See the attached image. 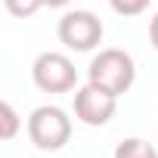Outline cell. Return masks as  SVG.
<instances>
[{"instance_id": "obj_4", "label": "cell", "mask_w": 158, "mask_h": 158, "mask_svg": "<svg viewBox=\"0 0 158 158\" xmlns=\"http://www.w3.org/2000/svg\"><path fill=\"white\" fill-rule=\"evenodd\" d=\"M59 40L68 47V50H74V53H90V50H96L99 44H102V22H99V16L96 13H90V10H71V13H65L62 19H59Z\"/></svg>"}, {"instance_id": "obj_6", "label": "cell", "mask_w": 158, "mask_h": 158, "mask_svg": "<svg viewBox=\"0 0 158 158\" xmlns=\"http://www.w3.org/2000/svg\"><path fill=\"white\" fill-rule=\"evenodd\" d=\"M115 158H158L155 146L139 139V136H127L124 143L115 146Z\"/></svg>"}, {"instance_id": "obj_8", "label": "cell", "mask_w": 158, "mask_h": 158, "mask_svg": "<svg viewBox=\"0 0 158 158\" xmlns=\"http://www.w3.org/2000/svg\"><path fill=\"white\" fill-rule=\"evenodd\" d=\"M3 3H6L10 16H16V19H28V16H34V13L44 6V0H3Z\"/></svg>"}, {"instance_id": "obj_10", "label": "cell", "mask_w": 158, "mask_h": 158, "mask_svg": "<svg viewBox=\"0 0 158 158\" xmlns=\"http://www.w3.org/2000/svg\"><path fill=\"white\" fill-rule=\"evenodd\" d=\"M149 40H152V47L158 50V13H155L152 22H149Z\"/></svg>"}, {"instance_id": "obj_2", "label": "cell", "mask_w": 158, "mask_h": 158, "mask_svg": "<svg viewBox=\"0 0 158 158\" xmlns=\"http://www.w3.org/2000/svg\"><path fill=\"white\" fill-rule=\"evenodd\" d=\"M28 136L40 152H59L71 139V118L59 106H37L28 115Z\"/></svg>"}, {"instance_id": "obj_7", "label": "cell", "mask_w": 158, "mask_h": 158, "mask_svg": "<svg viewBox=\"0 0 158 158\" xmlns=\"http://www.w3.org/2000/svg\"><path fill=\"white\" fill-rule=\"evenodd\" d=\"M19 133V112L13 109V102H0V136L13 139Z\"/></svg>"}, {"instance_id": "obj_1", "label": "cell", "mask_w": 158, "mask_h": 158, "mask_svg": "<svg viewBox=\"0 0 158 158\" xmlns=\"http://www.w3.org/2000/svg\"><path fill=\"white\" fill-rule=\"evenodd\" d=\"M87 81L96 84L99 90L112 93V96H124L133 81H136V65H133V56L124 53V50H99L93 59H90V68H87Z\"/></svg>"}, {"instance_id": "obj_9", "label": "cell", "mask_w": 158, "mask_h": 158, "mask_svg": "<svg viewBox=\"0 0 158 158\" xmlns=\"http://www.w3.org/2000/svg\"><path fill=\"white\" fill-rule=\"evenodd\" d=\"M152 0H109V6L118 13V16H139L149 10Z\"/></svg>"}, {"instance_id": "obj_5", "label": "cell", "mask_w": 158, "mask_h": 158, "mask_svg": "<svg viewBox=\"0 0 158 158\" xmlns=\"http://www.w3.org/2000/svg\"><path fill=\"white\" fill-rule=\"evenodd\" d=\"M118 112V96L99 90L96 84L87 81V87H81L74 93V118L87 124V127H102L115 118Z\"/></svg>"}, {"instance_id": "obj_3", "label": "cell", "mask_w": 158, "mask_h": 158, "mask_svg": "<svg viewBox=\"0 0 158 158\" xmlns=\"http://www.w3.org/2000/svg\"><path fill=\"white\" fill-rule=\"evenodd\" d=\"M31 81L44 93H68L77 87V68L65 53H40L31 65Z\"/></svg>"}, {"instance_id": "obj_11", "label": "cell", "mask_w": 158, "mask_h": 158, "mask_svg": "<svg viewBox=\"0 0 158 158\" xmlns=\"http://www.w3.org/2000/svg\"><path fill=\"white\" fill-rule=\"evenodd\" d=\"M68 0H44V6H50V10H59V6H65Z\"/></svg>"}]
</instances>
